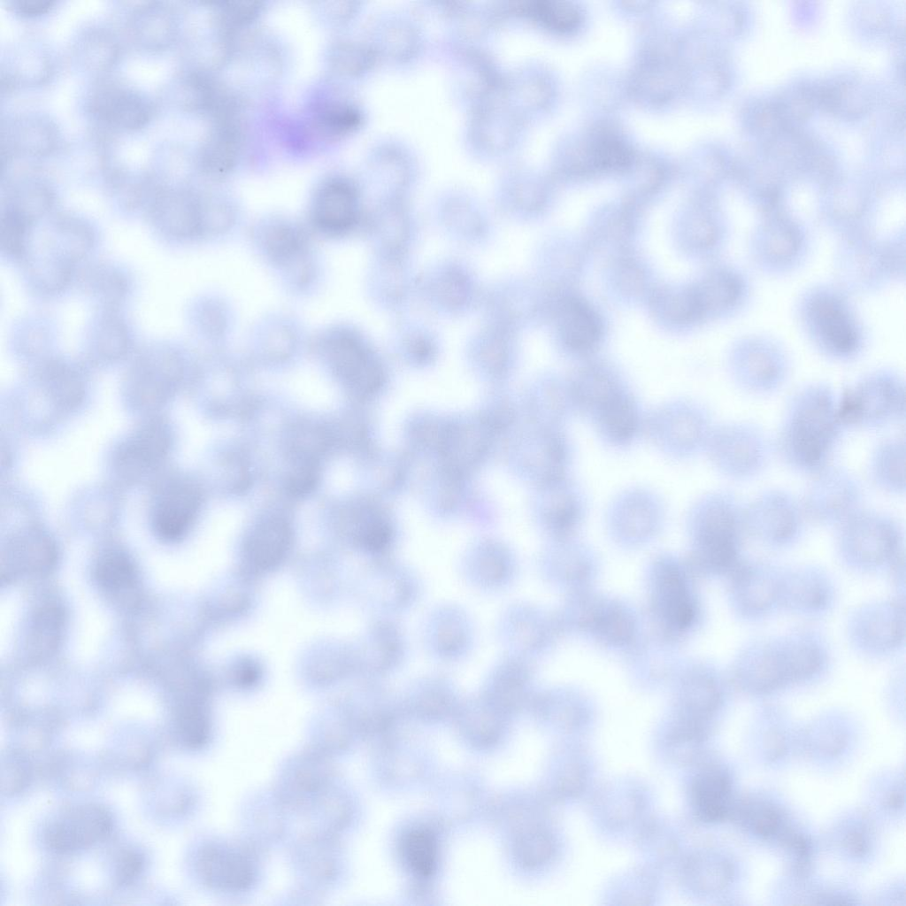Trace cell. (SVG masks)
Instances as JSON below:
<instances>
[{"label": "cell", "mask_w": 906, "mask_h": 906, "mask_svg": "<svg viewBox=\"0 0 906 906\" xmlns=\"http://www.w3.org/2000/svg\"><path fill=\"white\" fill-rule=\"evenodd\" d=\"M846 431L838 394L822 383L803 386L786 402L772 438L774 456L792 472L810 476L832 463Z\"/></svg>", "instance_id": "1"}, {"label": "cell", "mask_w": 906, "mask_h": 906, "mask_svg": "<svg viewBox=\"0 0 906 906\" xmlns=\"http://www.w3.org/2000/svg\"><path fill=\"white\" fill-rule=\"evenodd\" d=\"M744 504L735 494L721 489L706 492L692 503L686 525L695 564L715 571L736 568L747 535Z\"/></svg>", "instance_id": "2"}, {"label": "cell", "mask_w": 906, "mask_h": 906, "mask_svg": "<svg viewBox=\"0 0 906 906\" xmlns=\"http://www.w3.org/2000/svg\"><path fill=\"white\" fill-rule=\"evenodd\" d=\"M714 426L703 403L679 397L648 411L644 437L666 458L684 461L704 453Z\"/></svg>", "instance_id": "3"}, {"label": "cell", "mask_w": 906, "mask_h": 906, "mask_svg": "<svg viewBox=\"0 0 906 906\" xmlns=\"http://www.w3.org/2000/svg\"><path fill=\"white\" fill-rule=\"evenodd\" d=\"M704 454L722 477L748 481L763 474L774 457L773 440L765 429L749 420L715 424Z\"/></svg>", "instance_id": "4"}, {"label": "cell", "mask_w": 906, "mask_h": 906, "mask_svg": "<svg viewBox=\"0 0 906 906\" xmlns=\"http://www.w3.org/2000/svg\"><path fill=\"white\" fill-rule=\"evenodd\" d=\"M820 664V652L810 642L772 643L747 654L736 677L742 687L765 693L811 677Z\"/></svg>", "instance_id": "5"}, {"label": "cell", "mask_w": 906, "mask_h": 906, "mask_svg": "<svg viewBox=\"0 0 906 906\" xmlns=\"http://www.w3.org/2000/svg\"><path fill=\"white\" fill-rule=\"evenodd\" d=\"M838 409L846 429L876 430L905 417V386L891 372L870 374L838 394Z\"/></svg>", "instance_id": "6"}, {"label": "cell", "mask_w": 906, "mask_h": 906, "mask_svg": "<svg viewBox=\"0 0 906 906\" xmlns=\"http://www.w3.org/2000/svg\"><path fill=\"white\" fill-rule=\"evenodd\" d=\"M863 499L856 474L833 463L810 475L799 496L807 521L835 527L863 508Z\"/></svg>", "instance_id": "7"}, {"label": "cell", "mask_w": 906, "mask_h": 906, "mask_svg": "<svg viewBox=\"0 0 906 906\" xmlns=\"http://www.w3.org/2000/svg\"><path fill=\"white\" fill-rule=\"evenodd\" d=\"M836 528L838 549L852 563L877 565L899 553L902 528L886 512L863 507Z\"/></svg>", "instance_id": "8"}, {"label": "cell", "mask_w": 906, "mask_h": 906, "mask_svg": "<svg viewBox=\"0 0 906 906\" xmlns=\"http://www.w3.org/2000/svg\"><path fill=\"white\" fill-rule=\"evenodd\" d=\"M605 520L611 538L626 547L639 546L662 529L667 509L659 494L643 486L618 492L609 503Z\"/></svg>", "instance_id": "9"}, {"label": "cell", "mask_w": 906, "mask_h": 906, "mask_svg": "<svg viewBox=\"0 0 906 906\" xmlns=\"http://www.w3.org/2000/svg\"><path fill=\"white\" fill-rule=\"evenodd\" d=\"M806 521L799 497L784 488H765L744 504L746 534L767 545L795 542Z\"/></svg>", "instance_id": "10"}, {"label": "cell", "mask_w": 906, "mask_h": 906, "mask_svg": "<svg viewBox=\"0 0 906 906\" xmlns=\"http://www.w3.org/2000/svg\"><path fill=\"white\" fill-rule=\"evenodd\" d=\"M112 829L111 813L99 804L87 803L65 810L44 832V842L57 854L88 848L105 839Z\"/></svg>", "instance_id": "11"}, {"label": "cell", "mask_w": 906, "mask_h": 906, "mask_svg": "<svg viewBox=\"0 0 906 906\" xmlns=\"http://www.w3.org/2000/svg\"><path fill=\"white\" fill-rule=\"evenodd\" d=\"M93 116L104 124L122 130L145 127L154 114V104L140 91L126 84L107 81L98 85L89 100Z\"/></svg>", "instance_id": "12"}, {"label": "cell", "mask_w": 906, "mask_h": 906, "mask_svg": "<svg viewBox=\"0 0 906 906\" xmlns=\"http://www.w3.org/2000/svg\"><path fill=\"white\" fill-rule=\"evenodd\" d=\"M648 411L630 388L606 403L589 421L607 447L624 450L645 436Z\"/></svg>", "instance_id": "13"}, {"label": "cell", "mask_w": 906, "mask_h": 906, "mask_svg": "<svg viewBox=\"0 0 906 906\" xmlns=\"http://www.w3.org/2000/svg\"><path fill=\"white\" fill-rule=\"evenodd\" d=\"M545 483L548 492L543 515L548 527L558 539L572 537L588 511L584 488L570 474Z\"/></svg>", "instance_id": "14"}, {"label": "cell", "mask_w": 906, "mask_h": 906, "mask_svg": "<svg viewBox=\"0 0 906 906\" xmlns=\"http://www.w3.org/2000/svg\"><path fill=\"white\" fill-rule=\"evenodd\" d=\"M196 864L203 881L222 890L246 889L255 879L254 866L249 856L226 845L203 848L197 856Z\"/></svg>", "instance_id": "15"}, {"label": "cell", "mask_w": 906, "mask_h": 906, "mask_svg": "<svg viewBox=\"0 0 906 906\" xmlns=\"http://www.w3.org/2000/svg\"><path fill=\"white\" fill-rule=\"evenodd\" d=\"M654 577L655 601L665 621L674 628L688 627L695 617V604L684 575L672 557L657 562Z\"/></svg>", "instance_id": "16"}, {"label": "cell", "mask_w": 906, "mask_h": 906, "mask_svg": "<svg viewBox=\"0 0 906 906\" xmlns=\"http://www.w3.org/2000/svg\"><path fill=\"white\" fill-rule=\"evenodd\" d=\"M576 414L590 420L606 403L628 387L612 370L587 365L568 379Z\"/></svg>", "instance_id": "17"}, {"label": "cell", "mask_w": 906, "mask_h": 906, "mask_svg": "<svg viewBox=\"0 0 906 906\" xmlns=\"http://www.w3.org/2000/svg\"><path fill=\"white\" fill-rule=\"evenodd\" d=\"M197 491L188 484L177 483L159 498L153 514L156 534L165 541H175L189 529L199 507Z\"/></svg>", "instance_id": "18"}, {"label": "cell", "mask_w": 906, "mask_h": 906, "mask_svg": "<svg viewBox=\"0 0 906 906\" xmlns=\"http://www.w3.org/2000/svg\"><path fill=\"white\" fill-rule=\"evenodd\" d=\"M867 477L871 485L890 495L906 491V444L903 436L892 435L879 441L867 461Z\"/></svg>", "instance_id": "19"}, {"label": "cell", "mask_w": 906, "mask_h": 906, "mask_svg": "<svg viewBox=\"0 0 906 906\" xmlns=\"http://www.w3.org/2000/svg\"><path fill=\"white\" fill-rule=\"evenodd\" d=\"M732 781L720 768L710 767L693 779L691 795L697 817L704 822L724 821L732 815Z\"/></svg>", "instance_id": "20"}, {"label": "cell", "mask_w": 906, "mask_h": 906, "mask_svg": "<svg viewBox=\"0 0 906 906\" xmlns=\"http://www.w3.org/2000/svg\"><path fill=\"white\" fill-rule=\"evenodd\" d=\"M357 213L356 194L348 183L335 180L324 186L313 206V220L322 231L337 234L349 229Z\"/></svg>", "instance_id": "21"}, {"label": "cell", "mask_w": 906, "mask_h": 906, "mask_svg": "<svg viewBox=\"0 0 906 906\" xmlns=\"http://www.w3.org/2000/svg\"><path fill=\"white\" fill-rule=\"evenodd\" d=\"M4 134L9 151L33 157L50 154L58 139L55 124L36 114L22 115L12 120Z\"/></svg>", "instance_id": "22"}, {"label": "cell", "mask_w": 906, "mask_h": 906, "mask_svg": "<svg viewBox=\"0 0 906 906\" xmlns=\"http://www.w3.org/2000/svg\"><path fill=\"white\" fill-rule=\"evenodd\" d=\"M153 211L163 228L175 235L188 237L204 231L202 208L185 194L166 191L158 194Z\"/></svg>", "instance_id": "23"}, {"label": "cell", "mask_w": 906, "mask_h": 906, "mask_svg": "<svg viewBox=\"0 0 906 906\" xmlns=\"http://www.w3.org/2000/svg\"><path fill=\"white\" fill-rule=\"evenodd\" d=\"M559 323L563 341L573 352H589L599 342L601 322L596 313L582 301H566L560 312Z\"/></svg>", "instance_id": "24"}, {"label": "cell", "mask_w": 906, "mask_h": 906, "mask_svg": "<svg viewBox=\"0 0 906 906\" xmlns=\"http://www.w3.org/2000/svg\"><path fill=\"white\" fill-rule=\"evenodd\" d=\"M130 23L134 41L146 50L165 49L175 37L173 15L159 3H147L137 8Z\"/></svg>", "instance_id": "25"}, {"label": "cell", "mask_w": 906, "mask_h": 906, "mask_svg": "<svg viewBox=\"0 0 906 906\" xmlns=\"http://www.w3.org/2000/svg\"><path fill=\"white\" fill-rule=\"evenodd\" d=\"M733 875L732 864L720 855L699 851L684 863L682 876L686 884L699 893H715L724 889Z\"/></svg>", "instance_id": "26"}, {"label": "cell", "mask_w": 906, "mask_h": 906, "mask_svg": "<svg viewBox=\"0 0 906 906\" xmlns=\"http://www.w3.org/2000/svg\"><path fill=\"white\" fill-rule=\"evenodd\" d=\"M813 311L828 348L837 355L852 353L857 343L856 334L842 307L833 300L821 299L815 303Z\"/></svg>", "instance_id": "27"}, {"label": "cell", "mask_w": 906, "mask_h": 906, "mask_svg": "<svg viewBox=\"0 0 906 906\" xmlns=\"http://www.w3.org/2000/svg\"><path fill=\"white\" fill-rule=\"evenodd\" d=\"M290 541L291 530L288 525L281 519H271L253 532L247 542V555L256 566L271 568L280 562Z\"/></svg>", "instance_id": "28"}, {"label": "cell", "mask_w": 906, "mask_h": 906, "mask_svg": "<svg viewBox=\"0 0 906 906\" xmlns=\"http://www.w3.org/2000/svg\"><path fill=\"white\" fill-rule=\"evenodd\" d=\"M734 592L740 604L749 611L765 610L779 593L778 583L768 573L739 564L734 569Z\"/></svg>", "instance_id": "29"}, {"label": "cell", "mask_w": 906, "mask_h": 906, "mask_svg": "<svg viewBox=\"0 0 906 906\" xmlns=\"http://www.w3.org/2000/svg\"><path fill=\"white\" fill-rule=\"evenodd\" d=\"M55 551L49 539L37 532H30L16 538L6 553V570L10 576L14 571H42L50 565Z\"/></svg>", "instance_id": "30"}, {"label": "cell", "mask_w": 906, "mask_h": 906, "mask_svg": "<svg viewBox=\"0 0 906 906\" xmlns=\"http://www.w3.org/2000/svg\"><path fill=\"white\" fill-rule=\"evenodd\" d=\"M682 687L683 718L704 726L720 703V693L710 675L697 673L688 677Z\"/></svg>", "instance_id": "31"}, {"label": "cell", "mask_w": 906, "mask_h": 906, "mask_svg": "<svg viewBox=\"0 0 906 906\" xmlns=\"http://www.w3.org/2000/svg\"><path fill=\"white\" fill-rule=\"evenodd\" d=\"M95 577L103 590L117 597L133 591L137 583L133 562L119 552H110L100 557L95 568Z\"/></svg>", "instance_id": "32"}, {"label": "cell", "mask_w": 906, "mask_h": 906, "mask_svg": "<svg viewBox=\"0 0 906 906\" xmlns=\"http://www.w3.org/2000/svg\"><path fill=\"white\" fill-rule=\"evenodd\" d=\"M76 51L86 67L102 72L116 62L119 49L118 42L111 34L103 30H91L80 38Z\"/></svg>", "instance_id": "33"}, {"label": "cell", "mask_w": 906, "mask_h": 906, "mask_svg": "<svg viewBox=\"0 0 906 906\" xmlns=\"http://www.w3.org/2000/svg\"><path fill=\"white\" fill-rule=\"evenodd\" d=\"M863 618L861 636L864 641L878 648L890 647L901 639L903 619L898 607L880 610Z\"/></svg>", "instance_id": "34"}, {"label": "cell", "mask_w": 906, "mask_h": 906, "mask_svg": "<svg viewBox=\"0 0 906 906\" xmlns=\"http://www.w3.org/2000/svg\"><path fill=\"white\" fill-rule=\"evenodd\" d=\"M403 859L409 868L419 876H429L437 862V843L434 835L422 829L407 833L402 843Z\"/></svg>", "instance_id": "35"}, {"label": "cell", "mask_w": 906, "mask_h": 906, "mask_svg": "<svg viewBox=\"0 0 906 906\" xmlns=\"http://www.w3.org/2000/svg\"><path fill=\"white\" fill-rule=\"evenodd\" d=\"M303 238L295 227L279 224L271 226L265 236L268 256L282 265H291L303 257Z\"/></svg>", "instance_id": "36"}, {"label": "cell", "mask_w": 906, "mask_h": 906, "mask_svg": "<svg viewBox=\"0 0 906 906\" xmlns=\"http://www.w3.org/2000/svg\"><path fill=\"white\" fill-rule=\"evenodd\" d=\"M62 626V613L54 605L35 611L31 624L29 647L35 656L49 654L57 645Z\"/></svg>", "instance_id": "37"}, {"label": "cell", "mask_w": 906, "mask_h": 906, "mask_svg": "<svg viewBox=\"0 0 906 906\" xmlns=\"http://www.w3.org/2000/svg\"><path fill=\"white\" fill-rule=\"evenodd\" d=\"M705 734L704 726L681 718L668 735L666 744L669 756L678 764L691 763L696 757Z\"/></svg>", "instance_id": "38"}, {"label": "cell", "mask_w": 906, "mask_h": 906, "mask_svg": "<svg viewBox=\"0 0 906 906\" xmlns=\"http://www.w3.org/2000/svg\"><path fill=\"white\" fill-rule=\"evenodd\" d=\"M124 450L123 459L136 460V464H151L166 448V434L160 426H151L141 431Z\"/></svg>", "instance_id": "39"}, {"label": "cell", "mask_w": 906, "mask_h": 906, "mask_svg": "<svg viewBox=\"0 0 906 906\" xmlns=\"http://www.w3.org/2000/svg\"><path fill=\"white\" fill-rule=\"evenodd\" d=\"M177 733L183 745L190 749L203 747L209 737V722L200 708L182 707L177 715Z\"/></svg>", "instance_id": "40"}, {"label": "cell", "mask_w": 906, "mask_h": 906, "mask_svg": "<svg viewBox=\"0 0 906 906\" xmlns=\"http://www.w3.org/2000/svg\"><path fill=\"white\" fill-rule=\"evenodd\" d=\"M527 10L548 27L561 32L574 29L580 19L577 9L567 3L537 2Z\"/></svg>", "instance_id": "41"}, {"label": "cell", "mask_w": 906, "mask_h": 906, "mask_svg": "<svg viewBox=\"0 0 906 906\" xmlns=\"http://www.w3.org/2000/svg\"><path fill=\"white\" fill-rule=\"evenodd\" d=\"M788 598L794 604L814 608L824 603L826 591L822 582L812 576H796L789 582Z\"/></svg>", "instance_id": "42"}, {"label": "cell", "mask_w": 906, "mask_h": 906, "mask_svg": "<svg viewBox=\"0 0 906 906\" xmlns=\"http://www.w3.org/2000/svg\"><path fill=\"white\" fill-rule=\"evenodd\" d=\"M604 612V615L595 619H600L602 622L601 626L596 627V630L602 635L603 639L610 642H618L625 639H627L630 633L633 631L634 623L631 617V614L626 610L623 607L618 605L609 609L608 614Z\"/></svg>", "instance_id": "43"}, {"label": "cell", "mask_w": 906, "mask_h": 906, "mask_svg": "<svg viewBox=\"0 0 906 906\" xmlns=\"http://www.w3.org/2000/svg\"><path fill=\"white\" fill-rule=\"evenodd\" d=\"M332 64L342 73H356L371 64L372 55L366 48L354 43L338 44L332 53Z\"/></svg>", "instance_id": "44"}, {"label": "cell", "mask_w": 906, "mask_h": 906, "mask_svg": "<svg viewBox=\"0 0 906 906\" xmlns=\"http://www.w3.org/2000/svg\"><path fill=\"white\" fill-rule=\"evenodd\" d=\"M607 800L609 801L607 808L612 809V811L608 814L609 820L614 822L628 821V818H631L633 814L634 815L640 804V797L634 792L625 788H619V792L617 789L616 793L612 795V798L609 797Z\"/></svg>", "instance_id": "45"}, {"label": "cell", "mask_w": 906, "mask_h": 906, "mask_svg": "<svg viewBox=\"0 0 906 906\" xmlns=\"http://www.w3.org/2000/svg\"><path fill=\"white\" fill-rule=\"evenodd\" d=\"M5 764L6 769L3 768V772H6L7 775L3 779L6 778L7 781L3 784V787H7L8 793L22 790L27 784L30 774L27 760L19 752H13L7 756Z\"/></svg>", "instance_id": "46"}, {"label": "cell", "mask_w": 906, "mask_h": 906, "mask_svg": "<svg viewBox=\"0 0 906 906\" xmlns=\"http://www.w3.org/2000/svg\"><path fill=\"white\" fill-rule=\"evenodd\" d=\"M359 114L349 107H336L326 111L322 121L331 131L342 133L355 127L359 122Z\"/></svg>", "instance_id": "47"}, {"label": "cell", "mask_w": 906, "mask_h": 906, "mask_svg": "<svg viewBox=\"0 0 906 906\" xmlns=\"http://www.w3.org/2000/svg\"><path fill=\"white\" fill-rule=\"evenodd\" d=\"M144 866L143 856L133 850L125 851L119 858L116 869V877L119 884H128L134 880L142 871Z\"/></svg>", "instance_id": "48"}, {"label": "cell", "mask_w": 906, "mask_h": 906, "mask_svg": "<svg viewBox=\"0 0 906 906\" xmlns=\"http://www.w3.org/2000/svg\"><path fill=\"white\" fill-rule=\"evenodd\" d=\"M54 0H7L9 9L23 18H35L50 12L55 4Z\"/></svg>", "instance_id": "49"}, {"label": "cell", "mask_w": 906, "mask_h": 906, "mask_svg": "<svg viewBox=\"0 0 906 906\" xmlns=\"http://www.w3.org/2000/svg\"><path fill=\"white\" fill-rule=\"evenodd\" d=\"M317 480L313 465H304L296 468L288 477V488L292 494L303 495L311 490Z\"/></svg>", "instance_id": "50"}, {"label": "cell", "mask_w": 906, "mask_h": 906, "mask_svg": "<svg viewBox=\"0 0 906 906\" xmlns=\"http://www.w3.org/2000/svg\"><path fill=\"white\" fill-rule=\"evenodd\" d=\"M586 775L583 768L579 764H571L566 766L561 782V790L566 797H574L580 795L584 787Z\"/></svg>", "instance_id": "51"}, {"label": "cell", "mask_w": 906, "mask_h": 906, "mask_svg": "<svg viewBox=\"0 0 906 906\" xmlns=\"http://www.w3.org/2000/svg\"><path fill=\"white\" fill-rule=\"evenodd\" d=\"M846 848L854 856H863L870 848L867 835L861 831H852L844 839Z\"/></svg>", "instance_id": "52"}, {"label": "cell", "mask_w": 906, "mask_h": 906, "mask_svg": "<svg viewBox=\"0 0 906 906\" xmlns=\"http://www.w3.org/2000/svg\"><path fill=\"white\" fill-rule=\"evenodd\" d=\"M903 794L900 791L892 792L886 799V806L890 809H899L903 805Z\"/></svg>", "instance_id": "53"}, {"label": "cell", "mask_w": 906, "mask_h": 906, "mask_svg": "<svg viewBox=\"0 0 906 906\" xmlns=\"http://www.w3.org/2000/svg\"><path fill=\"white\" fill-rule=\"evenodd\" d=\"M240 677L242 683L250 684L257 678V671L252 666H244Z\"/></svg>", "instance_id": "54"}]
</instances>
